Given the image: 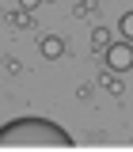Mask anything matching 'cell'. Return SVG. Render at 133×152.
I'll return each mask as SVG.
<instances>
[{
	"label": "cell",
	"mask_w": 133,
	"mask_h": 152,
	"mask_svg": "<svg viewBox=\"0 0 133 152\" xmlns=\"http://www.w3.org/2000/svg\"><path fill=\"white\" fill-rule=\"evenodd\" d=\"M103 88H107L110 95H122V91H126V84H122L118 72H110V69H107V76H103Z\"/></svg>",
	"instance_id": "4"
},
{
	"label": "cell",
	"mask_w": 133,
	"mask_h": 152,
	"mask_svg": "<svg viewBox=\"0 0 133 152\" xmlns=\"http://www.w3.org/2000/svg\"><path fill=\"white\" fill-rule=\"evenodd\" d=\"M38 50H42V57H46V61H57V57H65V38L46 34L42 42H38Z\"/></svg>",
	"instance_id": "2"
},
{
	"label": "cell",
	"mask_w": 133,
	"mask_h": 152,
	"mask_svg": "<svg viewBox=\"0 0 133 152\" xmlns=\"http://www.w3.org/2000/svg\"><path fill=\"white\" fill-rule=\"evenodd\" d=\"M103 57H107V69L110 72H129L133 69V42H126V38L114 42L110 38V46L103 50Z\"/></svg>",
	"instance_id": "1"
},
{
	"label": "cell",
	"mask_w": 133,
	"mask_h": 152,
	"mask_svg": "<svg viewBox=\"0 0 133 152\" xmlns=\"http://www.w3.org/2000/svg\"><path fill=\"white\" fill-rule=\"evenodd\" d=\"M118 34L126 38V42H133V12H126V15L118 19Z\"/></svg>",
	"instance_id": "5"
},
{
	"label": "cell",
	"mask_w": 133,
	"mask_h": 152,
	"mask_svg": "<svg viewBox=\"0 0 133 152\" xmlns=\"http://www.w3.org/2000/svg\"><path fill=\"white\" fill-rule=\"evenodd\" d=\"M95 12H99V4H95V0H80V4L72 8V15H80V19H84V15H95Z\"/></svg>",
	"instance_id": "6"
},
{
	"label": "cell",
	"mask_w": 133,
	"mask_h": 152,
	"mask_svg": "<svg viewBox=\"0 0 133 152\" xmlns=\"http://www.w3.org/2000/svg\"><path fill=\"white\" fill-rule=\"evenodd\" d=\"M38 4H42V0H19V12H34Z\"/></svg>",
	"instance_id": "7"
},
{
	"label": "cell",
	"mask_w": 133,
	"mask_h": 152,
	"mask_svg": "<svg viewBox=\"0 0 133 152\" xmlns=\"http://www.w3.org/2000/svg\"><path fill=\"white\" fill-rule=\"evenodd\" d=\"M91 46L103 53V50L110 46V31H107V27H95V31H91Z\"/></svg>",
	"instance_id": "3"
}]
</instances>
